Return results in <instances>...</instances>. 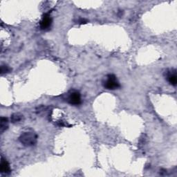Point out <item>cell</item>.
<instances>
[{"mask_svg":"<svg viewBox=\"0 0 177 177\" xmlns=\"http://www.w3.org/2000/svg\"><path fill=\"white\" fill-rule=\"evenodd\" d=\"M19 140L24 146L31 147L37 143L38 135L33 131L27 130L20 135Z\"/></svg>","mask_w":177,"mask_h":177,"instance_id":"cell-1","label":"cell"},{"mask_svg":"<svg viewBox=\"0 0 177 177\" xmlns=\"http://www.w3.org/2000/svg\"><path fill=\"white\" fill-rule=\"evenodd\" d=\"M104 86L107 89L113 90L119 88L120 84L114 75L110 74L107 76V80L104 82Z\"/></svg>","mask_w":177,"mask_h":177,"instance_id":"cell-2","label":"cell"},{"mask_svg":"<svg viewBox=\"0 0 177 177\" xmlns=\"http://www.w3.org/2000/svg\"><path fill=\"white\" fill-rule=\"evenodd\" d=\"M69 103L73 105H78L81 103V95L79 92L73 91L69 96Z\"/></svg>","mask_w":177,"mask_h":177,"instance_id":"cell-3","label":"cell"},{"mask_svg":"<svg viewBox=\"0 0 177 177\" xmlns=\"http://www.w3.org/2000/svg\"><path fill=\"white\" fill-rule=\"evenodd\" d=\"M52 24V19L49 15H45L40 22V28L42 30L49 29Z\"/></svg>","mask_w":177,"mask_h":177,"instance_id":"cell-4","label":"cell"},{"mask_svg":"<svg viewBox=\"0 0 177 177\" xmlns=\"http://www.w3.org/2000/svg\"><path fill=\"white\" fill-rule=\"evenodd\" d=\"M11 167L8 161L2 157L1 163H0V172L2 174L8 175V174L11 173Z\"/></svg>","mask_w":177,"mask_h":177,"instance_id":"cell-5","label":"cell"},{"mask_svg":"<svg viewBox=\"0 0 177 177\" xmlns=\"http://www.w3.org/2000/svg\"><path fill=\"white\" fill-rule=\"evenodd\" d=\"M24 116L20 113H15L11 117V121L12 123H18L23 120Z\"/></svg>","mask_w":177,"mask_h":177,"instance_id":"cell-6","label":"cell"},{"mask_svg":"<svg viewBox=\"0 0 177 177\" xmlns=\"http://www.w3.org/2000/svg\"><path fill=\"white\" fill-rule=\"evenodd\" d=\"M8 127V120L6 117H2L1 122H0V131L3 133Z\"/></svg>","mask_w":177,"mask_h":177,"instance_id":"cell-7","label":"cell"},{"mask_svg":"<svg viewBox=\"0 0 177 177\" xmlns=\"http://www.w3.org/2000/svg\"><path fill=\"white\" fill-rule=\"evenodd\" d=\"M167 80H168V82L171 84V85L175 86L177 83V77H176V72L174 71L167 75Z\"/></svg>","mask_w":177,"mask_h":177,"instance_id":"cell-8","label":"cell"},{"mask_svg":"<svg viewBox=\"0 0 177 177\" xmlns=\"http://www.w3.org/2000/svg\"><path fill=\"white\" fill-rule=\"evenodd\" d=\"M11 71V69L8 67V66L6 64H3L1 66V73H9V72Z\"/></svg>","mask_w":177,"mask_h":177,"instance_id":"cell-9","label":"cell"},{"mask_svg":"<svg viewBox=\"0 0 177 177\" xmlns=\"http://www.w3.org/2000/svg\"><path fill=\"white\" fill-rule=\"evenodd\" d=\"M79 22H80V24H86V23H87V21L85 19H81L79 21Z\"/></svg>","mask_w":177,"mask_h":177,"instance_id":"cell-10","label":"cell"}]
</instances>
